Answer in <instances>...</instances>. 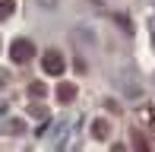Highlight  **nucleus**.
<instances>
[{"label": "nucleus", "instance_id": "nucleus-1", "mask_svg": "<svg viewBox=\"0 0 155 152\" xmlns=\"http://www.w3.org/2000/svg\"><path fill=\"white\" fill-rule=\"evenodd\" d=\"M41 70L51 73V76H60L67 70V60H63L60 51H45V57H41Z\"/></svg>", "mask_w": 155, "mask_h": 152}, {"label": "nucleus", "instance_id": "nucleus-2", "mask_svg": "<svg viewBox=\"0 0 155 152\" xmlns=\"http://www.w3.org/2000/svg\"><path fill=\"white\" fill-rule=\"evenodd\" d=\"M32 54H35V45L29 38H16L10 45V57L16 60V64H25V60H32Z\"/></svg>", "mask_w": 155, "mask_h": 152}, {"label": "nucleus", "instance_id": "nucleus-3", "mask_svg": "<svg viewBox=\"0 0 155 152\" xmlns=\"http://www.w3.org/2000/svg\"><path fill=\"white\" fill-rule=\"evenodd\" d=\"M57 98H60V101H73V98H76V86H73V82H60Z\"/></svg>", "mask_w": 155, "mask_h": 152}, {"label": "nucleus", "instance_id": "nucleus-4", "mask_svg": "<svg viewBox=\"0 0 155 152\" xmlns=\"http://www.w3.org/2000/svg\"><path fill=\"white\" fill-rule=\"evenodd\" d=\"M92 133L98 136V140H104V136H108V121H95L92 124Z\"/></svg>", "mask_w": 155, "mask_h": 152}, {"label": "nucleus", "instance_id": "nucleus-5", "mask_svg": "<svg viewBox=\"0 0 155 152\" xmlns=\"http://www.w3.org/2000/svg\"><path fill=\"white\" fill-rule=\"evenodd\" d=\"M29 95H32V98H41V95H48V86H45V82H32Z\"/></svg>", "mask_w": 155, "mask_h": 152}, {"label": "nucleus", "instance_id": "nucleus-6", "mask_svg": "<svg viewBox=\"0 0 155 152\" xmlns=\"http://www.w3.org/2000/svg\"><path fill=\"white\" fill-rule=\"evenodd\" d=\"M13 16V0H0V19Z\"/></svg>", "mask_w": 155, "mask_h": 152}]
</instances>
